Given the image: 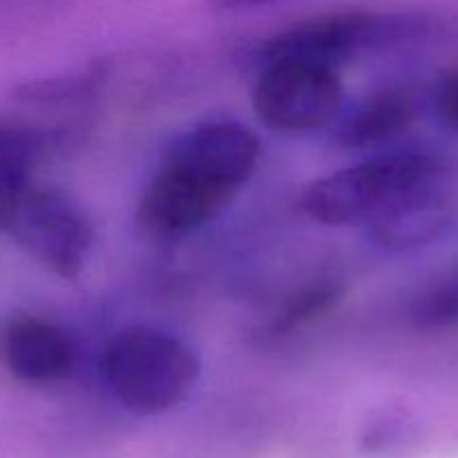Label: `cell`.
Instances as JSON below:
<instances>
[{
  "label": "cell",
  "instance_id": "cell-3",
  "mask_svg": "<svg viewBox=\"0 0 458 458\" xmlns=\"http://www.w3.org/2000/svg\"><path fill=\"white\" fill-rule=\"evenodd\" d=\"M445 179L447 161L438 152H387L313 179L300 195V210L322 226L367 224L405 192Z\"/></svg>",
  "mask_w": 458,
  "mask_h": 458
},
{
  "label": "cell",
  "instance_id": "cell-9",
  "mask_svg": "<svg viewBox=\"0 0 458 458\" xmlns=\"http://www.w3.org/2000/svg\"><path fill=\"white\" fill-rule=\"evenodd\" d=\"M423 97L411 83H392L367 94L335 130V143L347 150H369L410 132L420 116Z\"/></svg>",
  "mask_w": 458,
  "mask_h": 458
},
{
  "label": "cell",
  "instance_id": "cell-10",
  "mask_svg": "<svg viewBox=\"0 0 458 458\" xmlns=\"http://www.w3.org/2000/svg\"><path fill=\"white\" fill-rule=\"evenodd\" d=\"M47 141L36 130L0 119V222L18 195L36 182Z\"/></svg>",
  "mask_w": 458,
  "mask_h": 458
},
{
  "label": "cell",
  "instance_id": "cell-14",
  "mask_svg": "<svg viewBox=\"0 0 458 458\" xmlns=\"http://www.w3.org/2000/svg\"><path fill=\"white\" fill-rule=\"evenodd\" d=\"M434 107H437L438 116L447 128L458 132V67H452L434 89Z\"/></svg>",
  "mask_w": 458,
  "mask_h": 458
},
{
  "label": "cell",
  "instance_id": "cell-13",
  "mask_svg": "<svg viewBox=\"0 0 458 458\" xmlns=\"http://www.w3.org/2000/svg\"><path fill=\"white\" fill-rule=\"evenodd\" d=\"M98 70H88L83 74H72L65 81H43V83H30L22 88L25 98H38V101H52V98L65 97L67 92L97 85Z\"/></svg>",
  "mask_w": 458,
  "mask_h": 458
},
{
  "label": "cell",
  "instance_id": "cell-8",
  "mask_svg": "<svg viewBox=\"0 0 458 458\" xmlns=\"http://www.w3.org/2000/svg\"><path fill=\"white\" fill-rule=\"evenodd\" d=\"M454 199L445 182L405 192L369 219L376 244L387 250H411L432 244L454 222Z\"/></svg>",
  "mask_w": 458,
  "mask_h": 458
},
{
  "label": "cell",
  "instance_id": "cell-15",
  "mask_svg": "<svg viewBox=\"0 0 458 458\" xmlns=\"http://www.w3.org/2000/svg\"><path fill=\"white\" fill-rule=\"evenodd\" d=\"M217 12H244V9L267 7V4L277 3V0H206Z\"/></svg>",
  "mask_w": 458,
  "mask_h": 458
},
{
  "label": "cell",
  "instance_id": "cell-12",
  "mask_svg": "<svg viewBox=\"0 0 458 458\" xmlns=\"http://www.w3.org/2000/svg\"><path fill=\"white\" fill-rule=\"evenodd\" d=\"M411 322L420 329H447L458 325V277L429 286L411 307Z\"/></svg>",
  "mask_w": 458,
  "mask_h": 458
},
{
  "label": "cell",
  "instance_id": "cell-6",
  "mask_svg": "<svg viewBox=\"0 0 458 458\" xmlns=\"http://www.w3.org/2000/svg\"><path fill=\"white\" fill-rule=\"evenodd\" d=\"M343 98V79L334 67L271 58L255 81L253 110L276 132H313L338 119Z\"/></svg>",
  "mask_w": 458,
  "mask_h": 458
},
{
  "label": "cell",
  "instance_id": "cell-2",
  "mask_svg": "<svg viewBox=\"0 0 458 458\" xmlns=\"http://www.w3.org/2000/svg\"><path fill=\"white\" fill-rule=\"evenodd\" d=\"M101 376L112 396L139 416L182 407L201 380L195 349L155 327H128L114 334L101 356Z\"/></svg>",
  "mask_w": 458,
  "mask_h": 458
},
{
  "label": "cell",
  "instance_id": "cell-5",
  "mask_svg": "<svg viewBox=\"0 0 458 458\" xmlns=\"http://www.w3.org/2000/svg\"><path fill=\"white\" fill-rule=\"evenodd\" d=\"M423 34H428V22L423 18L349 9L322 13L286 27L267 40L262 58H302L338 70L360 54L407 43Z\"/></svg>",
  "mask_w": 458,
  "mask_h": 458
},
{
  "label": "cell",
  "instance_id": "cell-4",
  "mask_svg": "<svg viewBox=\"0 0 458 458\" xmlns=\"http://www.w3.org/2000/svg\"><path fill=\"white\" fill-rule=\"evenodd\" d=\"M0 231L61 280H76L83 273L94 246L88 210L67 192L38 182L13 199Z\"/></svg>",
  "mask_w": 458,
  "mask_h": 458
},
{
  "label": "cell",
  "instance_id": "cell-1",
  "mask_svg": "<svg viewBox=\"0 0 458 458\" xmlns=\"http://www.w3.org/2000/svg\"><path fill=\"white\" fill-rule=\"evenodd\" d=\"M262 141L233 119L201 121L179 134L137 206L139 224L157 237H179L213 222L253 177Z\"/></svg>",
  "mask_w": 458,
  "mask_h": 458
},
{
  "label": "cell",
  "instance_id": "cell-11",
  "mask_svg": "<svg viewBox=\"0 0 458 458\" xmlns=\"http://www.w3.org/2000/svg\"><path fill=\"white\" fill-rule=\"evenodd\" d=\"M344 295L343 282L335 277H316L300 286L295 293H291L280 307V311L273 316L268 331L273 335H286L311 322L320 320L322 316L334 311Z\"/></svg>",
  "mask_w": 458,
  "mask_h": 458
},
{
  "label": "cell",
  "instance_id": "cell-7",
  "mask_svg": "<svg viewBox=\"0 0 458 458\" xmlns=\"http://www.w3.org/2000/svg\"><path fill=\"white\" fill-rule=\"evenodd\" d=\"M0 358L21 383L52 385L72 374L76 347L58 322L36 313H18L3 327Z\"/></svg>",
  "mask_w": 458,
  "mask_h": 458
}]
</instances>
